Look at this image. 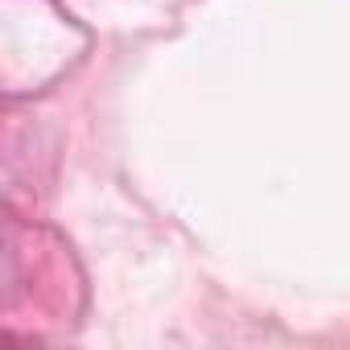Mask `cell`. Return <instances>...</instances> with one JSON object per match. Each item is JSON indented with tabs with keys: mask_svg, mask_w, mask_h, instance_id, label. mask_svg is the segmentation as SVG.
Masks as SVG:
<instances>
[]
</instances>
